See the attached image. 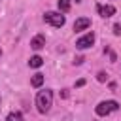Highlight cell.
<instances>
[{
    "mask_svg": "<svg viewBox=\"0 0 121 121\" xmlns=\"http://www.w3.org/2000/svg\"><path fill=\"white\" fill-rule=\"evenodd\" d=\"M43 45H45V38H43L42 34H38V36H34V38L30 40V47H32V49H36V51H38V49H42Z\"/></svg>",
    "mask_w": 121,
    "mask_h": 121,
    "instance_id": "7",
    "label": "cell"
},
{
    "mask_svg": "<svg viewBox=\"0 0 121 121\" xmlns=\"http://www.w3.org/2000/svg\"><path fill=\"white\" fill-rule=\"evenodd\" d=\"M113 34H115V36H121V25H119V23L113 25Z\"/></svg>",
    "mask_w": 121,
    "mask_h": 121,
    "instance_id": "12",
    "label": "cell"
},
{
    "mask_svg": "<svg viewBox=\"0 0 121 121\" xmlns=\"http://www.w3.org/2000/svg\"><path fill=\"white\" fill-rule=\"evenodd\" d=\"M51 104H53V93L49 89L40 91L38 96H36V108H38V112L40 113H47L51 110Z\"/></svg>",
    "mask_w": 121,
    "mask_h": 121,
    "instance_id": "1",
    "label": "cell"
},
{
    "mask_svg": "<svg viewBox=\"0 0 121 121\" xmlns=\"http://www.w3.org/2000/svg\"><path fill=\"white\" fill-rule=\"evenodd\" d=\"M81 85H85V79H78L76 81V87H81Z\"/></svg>",
    "mask_w": 121,
    "mask_h": 121,
    "instance_id": "14",
    "label": "cell"
},
{
    "mask_svg": "<svg viewBox=\"0 0 121 121\" xmlns=\"http://www.w3.org/2000/svg\"><path fill=\"white\" fill-rule=\"evenodd\" d=\"M59 9L60 11H68L70 9V0H59Z\"/></svg>",
    "mask_w": 121,
    "mask_h": 121,
    "instance_id": "11",
    "label": "cell"
},
{
    "mask_svg": "<svg viewBox=\"0 0 121 121\" xmlns=\"http://www.w3.org/2000/svg\"><path fill=\"white\" fill-rule=\"evenodd\" d=\"M89 26H91V19H89V17H79V19H76V23H74V30H76V32L85 30V28H89Z\"/></svg>",
    "mask_w": 121,
    "mask_h": 121,
    "instance_id": "6",
    "label": "cell"
},
{
    "mask_svg": "<svg viewBox=\"0 0 121 121\" xmlns=\"http://www.w3.org/2000/svg\"><path fill=\"white\" fill-rule=\"evenodd\" d=\"M42 64H43V59H42V57H38V55L30 57V60H28V66H30V68H40Z\"/></svg>",
    "mask_w": 121,
    "mask_h": 121,
    "instance_id": "8",
    "label": "cell"
},
{
    "mask_svg": "<svg viewBox=\"0 0 121 121\" xmlns=\"http://www.w3.org/2000/svg\"><path fill=\"white\" fill-rule=\"evenodd\" d=\"M34 87H40L42 83H43V74H34L32 76V81H30Z\"/></svg>",
    "mask_w": 121,
    "mask_h": 121,
    "instance_id": "9",
    "label": "cell"
},
{
    "mask_svg": "<svg viewBox=\"0 0 121 121\" xmlns=\"http://www.w3.org/2000/svg\"><path fill=\"white\" fill-rule=\"evenodd\" d=\"M43 21L45 23H49V25H53V26H62L64 25V15H60V11H47L45 15H43Z\"/></svg>",
    "mask_w": 121,
    "mask_h": 121,
    "instance_id": "3",
    "label": "cell"
},
{
    "mask_svg": "<svg viewBox=\"0 0 121 121\" xmlns=\"http://www.w3.org/2000/svg\"><path fill=\"white\" fill-rule=\"evenodd\" d=\"M95 43V34L93 32H87L85 36H81L78 42H76V47L78 49H87V47H91Z\"/></svg>",
    "mask_w": 121,
    "mask_h": 121,
    "instance_id": "4",
    "label": "cell"
},
{
    "mask_svg": "<svg viewBox=\"0 0 121 121\" xmlns=\"http://www.w3.org/2000/svg\"><path fill=\"white\" fill-rule=\"evenodd\" d=\"M119 110V104L115 102V100H104V102H100L96 108H95V112H96V115H108V113H112V112H117Z\"/></svg>",
    "mask_w": 121,
    "mask_h": 121,
    "instance_id": "2",
    "label": "cell"
},
{
    "mask_svg": "<svg viewBox=\"0 0 121 121\" xmlns=\"http://www.w3.org/2000/svg\"><path fill=\"white\" fill-rule=\"evenodd\" d=\"M0 55H2V49H0Z\"/></svg>",
    "mask_w": 121,
    "mask_h": 121,
    "instance_id": "16",
    "label": "cell"
},
{
    "mask_svg": "<svg viewBox=\"0 0 121 121\" xmlns=\"http://www.w3.org/2000/svg\"><path fill=\"white\" fill-rule=\"evenodd\" d=\"M8 121H25V117H23L21 112H11V113L8 115Z\"/></svg>",
    "mask_w": 121,
    "mask_h": 121,
    "instance_id": "10",
    "label": "cell"
},
{
    "mask_svg": "<svg viewBox=\"0 0 121 121\" xmlns=\"http://www.w3.org/2000/svg\"><path fill=\"white\" fill-rule=\"evenodd\" d=\"M96 11H98L102 17H112V15L115 13V8H113V6H110V4H106V6L96 4Z\"/></svg>",
    "mask_w": 121,
    "mask_h": 121,
    "instance_id": "5",
    "label": "cell"
},
{
    "mask_svg": "<svg viewBox=\"0 0 121 121\" xmlns=\"http://www.w3.org/2000/svg\"><path fill=\"white\" fill-rule=\"evenodd\" d=\"M96 79H98V81H106V79H108V76H106V72H98V76H96Z\"/></svg>",
    "mask_w": 121,
    "mask_h": 121,
    "instance_id": "13",
    "label": "cell"
},
{
    "mask_svg": "<svg viewBox=\"0 0 121 121\" xmlns=\"http://www.w3.org/2000/svg\"><path fill=\"white\" fill-rule=\"evenodd\" d=\"M76 2H81V0H76Z\"/></svg>",
    "mask_w": 121,
    "mask_h": 121,
    "instance_id": "15",
    "label": "cell"
}]
</instances>
